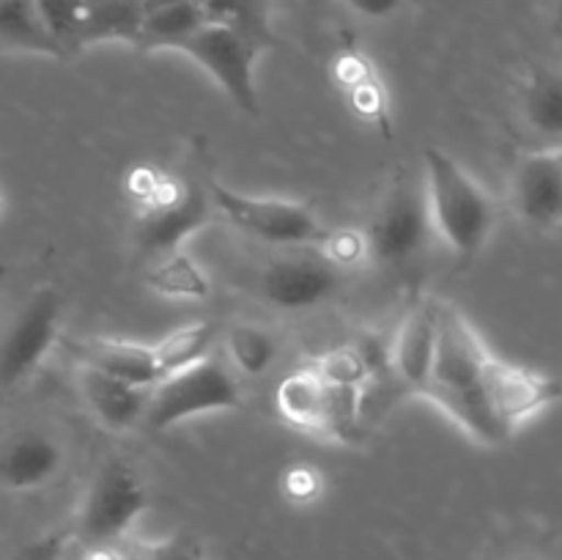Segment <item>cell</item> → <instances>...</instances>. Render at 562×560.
I'll return each instance as SVG.
<instances>
[{
	"mask_svg": "<svg viewBox=\"0 0 562 560\" xmlns=\"http://www.w3.org/2000/svg\"><path fill=\"white\" fill-rule=\"evenodd\" d=\"M492 351L475 333L464 313L450 302H439V346L423 399L445 412L481 445H503L505 434L486 404L483 373Z\"/></svg>",
	"mask_w": 562,
	"mask_h": 560,
	"instance_id": "obj_1",
	"label": "cell"
},
{
	"mask_svg": "<svg viewBox=\"0 0 562 560\" xmlns=\"http://www.w3.org/2000/svg\"><path fill=\"white\" fill-rule=\"evenodd\" d=\"M423 159H426L423 184H426L434 231L453 253L459 267H470L492 236L497 206L492 195L448 152L428 146Z\"/></svg>",
	"mask_w": 562,
	"mask_h": 560,
	"instance_id": "obj_2",
	"label": "cell"
},
{
	"mask_svg": "<svg viewBox=\"0 0 562 560\" xmlns=\"http://www.w3.org/2000/svg\"><path fill=\"white\" fill-rule=\"evenodd\" d=\"M148 508V489L130 461H104L91 478L75 522V541L80 547H119L143 511Z\"/></svg>",
	"mask_w": 562,
	"mask_h": 560,
	"instance_id": "obj_3",
	"label": "cell"
},
{
	"mask_svg": "<svg viewBox=\"0 0 562 560\" xmlns=\"http://www.w3.org/2000/svg\"><path fill=\"white\" fill-rule=\"evenodd\" d=\"M236 406H241L239 373L228 360L212 355L154 384L143 428L168 432L198 415L236 410Z\"/></svg>",
	"mask_w": 562,
	"mask_h": 560,
	"instance_id": "obj_4",
	"label": "cell"
},
{
	"mask_svg": "<svg viewBox=\"0 0 562 560\" xmlns=\"http://www.w3.org/2000/svg\"><path fill=\"white\" fill-rule=\"evenodd\" d=\"M209 192H212L214 209L225 223L263 245L283 247V250L322 247L329 234L324 231L318 214L305 203L285 201V198L245 195L217 179L209 181Z\"/></svg>",
	"mask_w": 562,
	"mask_h": 560,
	"instance_id": "obj_5",
	"label": "cell"
},
{
	"mask_svg": "<svg viewBox=\"0 0 562 560\" xmlns=\"http://www.w3.org/2000/svg\"><path fill=\"white\" fill-rule=\"evenodd\" d=\"M434 234L437 231L428 209L426 184L417 187L409 176L398 173L390 181L366 231L371 258L387 269L412 267L426 253Z\"/></svg>",
	"mask_w": 562,
	"mask_h": 560,
	"instance_id": "obj_6",
	"label": "cell"
},
{
	"mask_svg": "<svg viewBox=\"0 0 562 560\" xmlns=\"http://www.w3.org/2000/svg\"><path fill=\"white\" fill-rule=\"evenodd\" d=\"M214 212L217 209H214L209 184L168 181L165 190L151 203H146L132 223V239H135L137 250L157 261V258L181 250V245L192 234H198Z\"/></svg>",
	"mask_w": 562,
	"mask_h": 560,
	"instance_id": "obj_7",
	"label": "cell"
},
{
	"mask_svg": "<svg viewBox=\"0 0 562 560\" xmlns=\"http://www.w3.org/2000/svg\"><path fill=\"white\" fill-rule=\"evenodd\" d=\"M179 53L195 60L223 88L225 97L236 108L250 115L261 113L256 86V60L261 58L263 49H258L250 38L225 25L206 22Z\"/></svg>",
	"mask_w": 562,
	"mask_h": 560,
	"instance_id": "obj_8",
	"label": "cell"
},
{
	"mask_svg": "<svg viewBox=\"0 0 562 560\" xmlns=\"http://www.w3.org/2000/svg\"><path fill=\"white\" fill-rule=\"evenodd\" d=\"M340 285V267L322 247H294L272 258L258 275V294L280 311H313L333 300Z\"/></svg>",
	"mask_w": 562,
	"mask_h": 560,
	"instance_id": "obj_9",
	"label": "cell"
},
{
	"mask_svg": "<svg viewBox=\"0 0 562 560\" xmlns=\"http://www.w3.org/2000/svg\"><path fill=\"white\" fill-rule=\"evenodd\" d=\"M60 318H64V296L55 285H42L27 296L25 305L11 318L3 338L0 377L5 390H14L42 366L58 340Z\"/></svg>",
	"mask_w": 562,
	"mask_h": 560,
	"instance_id": "obj_10",
	"label": "cell"
},
{
	"mask_svg": "<svg viewBox=\"0 0 562 560\" xmlns=\"http://www.w3.org/2000/svg\"><path fill=\"white\" fill-rule=\"evenodd\" d=\"M483 390H486L488 412L503 428L505 437L519 432L527 421H532L562 399L560 379L536 371V368L514 366L494 355L486 362Z\"/></svg>",
	"mask_w": 562,
	"mask_h": 560,
	"instance_id": "obj_11",
	"label": "cell"
},
{
	"mask_svg": "<svg viewBox=\"0 0 562 560\" xmlns=\"http://www.w3.org/2000/svg\"><path fill=\"white\" fill-rule=\"evenodd\" d=\"M510 203L516 217L536 231L562 225V148L527 152L510 176Z\"/></svg>",
	"mask_w": 562,
	"mask_h": 560,
	"instance_id": "obj_12",
	"label": "cell"
},
{
	"mask_svg": "<svg viewBox=\"0 0 562 560\" xmlns=\"http://www.w3.org/2000/svg\"><path fill=\"white\" fill-rule=\"evenodd\" d=\"M439 302L420 300L401 318L393 335V373L398 388L423 395L439 346Z\"/></svg>",
	"mask_w": 562,
	"mask_h": 560,
	"instance_id": "obj_13",
	"label": "cell"
},
{
	"mask_svg": "<svg viewBox=\"0 0 562 560\" xmlns=\"http://www.w3.org/2000/svg\"><path fill=\"white\" fill-rule=\"evenodd\" d=\"M64 445L44 428L25 426L3 443L0 475L11 492H33L53 481L64 467Z\"/></svg>",
	"mask_w": 562,
	"mask_h": 560,
	"instance_id": "obj_14",
	"label": "cell"
},
{
	"mask_svg": "<svg viewBox=\"0 0 562 560\" xmlns=\"http://www.w3.org/2000/svg\"><path fill=\"white\" fill-rule=\"evenodd\" d=\"M80 390L88 410L110 432H132L146 423L154 388H137V384L108 377L97 368L80 366Z\"/></svg>",
	"mask_w": 562,
	"mask_h": 560,
	"instance_id": "obj_15",
	"label": "cell"
},
{
	"mask_svg": "<svg viewBox=\"0 0 562 560\" xmlns=\"http://www.w3.org/2000/svg\"><path fill=\"white\" fill-rule=\"evenodd\" d=\"M75 351L80 355L82 366L97 368L108 377L121 382L137 384V388H154L162 382L154 344H132V340L115 338H80L75 340Z\"/></svg>",
	"mask_w": 562,
	"mask_h": 560,
	"instance_id": "obj_16",
	"label": "cell"
},
{
	"mask_svg": "<svg viewBox=\"0 0 562 560\" xmlns=\"http://www.w3.org/2000/svg\"><path fill=\"white\" fill-rule=\"evenodd\" d=\"M329 393H333V384L307 362V366L291 371L278 384L274 404H278L280 417L285 423H291L294 428L313 434H327Z\"/></svg>",
	"mask_w": 562,
	"mask_h": 560,
	"instance_id": "obj_17",
	"label": "cell"
},
{
	"mask_svg": "<svg viewBox=\"0 0 562 560\" xmlns=\"http://www.w3.org/2000/svg\"><path fill=\"white\" fill-rule=\"evenodd\" d=\"M521 119L549 146H562V69L538 66L519 93Z\"/></svg>",
	"mask_w": 562,
	"mask_h": 560,
	"instance_id": "obj_18",
	"label": "cell"
},
{
	"mask_svg": "<svg viewBox=\"0 0 562 560\" xmlns=\"http://www.w3.org/2000/svg\"><path fill=\"white\" fill-rule=\"evenodd\" d=\"M0 47L64 60V49L38 14L36 0H0Z\"/></svg>",
	"mask_w": 562,
	"mask_h": 560,
	"instance_id": "obj_19",
	"label": "cell"
},
{
	"mask_svg": "<svg viewBox=\"0 0 562 560\" xmlns=\"http://www.w3.org/2000/svg\"><path fill=\"white\" fill-rule=\"evenodd\" d=\"M146 5L143 0H86V49L104 42L140 44Z\"/></svg>",
	"mask_w": 562,
	"mask_h": 560,
	"instance_id": "obj_20",
	"label": "cell"
},
{
	"mask_svg": "<svg viewBox=\"0 0 562 560\" xmlns=\"http://www.w3.org/2000/svg\"><path fill=\"white\" fill-rule=\"evenodd\" d=\"M206 22L209 20L198 0H187V3H176L168 5V9L151 11V14H146V22H143L137 49H146V53L176 49L179 53Z\"/></svg>",
	"mask_w": 562,
	"mask_h": 560,
	"instance_id": "obj_21",
	"label": "cell"
},
{
	"mask_svg": "<svg viewBox=\"0 0 562 560\" xmlns=\"http://www.w3.org/2000/svg\"><path fill=\"white\" fill-rule=\"evenodd\" d=\"M198 3L209 22L241 33L263 53L274 44L272 0H198Z\"/></svg>",
	"mask_w": 562,
	"mask_h": 560,
	"instance_id": "obj_22",
	"label": "cell"
},
{
	"mask_svg": "<svg viewBox=\"0 0 562 560\" xmlns=\"http://www.w3.org/2000/svg\"><path fill=\"white\" fill-rule=\"evenodd\" d=\"M223 344L239 377H263L278 360V340L256 322H234L225 329Z\"/></svg>",
	"mask_w": 562,
	"mask_h": 560,
	"instance_id": "obj_23",
	"label": "cell"
},
{
	"mask_svg": "<svg viewBox=\"0 0 562 560\" xmlns=\"http://www.w3.org/2000/svg\"><path fill=\"white\" fill-rule=\"evenodd\" d=\"M214 340H217V327L212 322H190L159 338L154 344V355L162 379L212 357Z\"/></svg>",
	"mask_w": 562,
	"mask_h": 560,
	"instance_id": "obj_24",
	"label": "cell"
},
{
	"mask_svg": "<svg viewBox=\"0 0 562 560\" xmlns=\"http://www.w3.org/2000/svg\"><path fill=\"white\" fill-rule=\"evenodd\" d=\"M148 285L157 294L170 296V300H206L212 283L209 275L203 272L201 264L195 258L187 256L184 250H176L170 256L157 258L146 275Z\"/></svg>",
	"mask_w": 562,
	"mask_h": 560,
	"instance_id": "obj_25",
	"label": "cell"
},
{
	"mask_svg": "<svg viewBox=\"0 0 562 560\" xmlns=\"http://www.w3.org/2000/svg\"><path fill=\"white\" fill-rule=\"evenodd\" d=\"M36 9L64 49V58L86 49V0H36Z\"/></svg>",
	"mask_w": 562,
	"mask_h": 560,
	"instance_id": "obj_26",
	"label": "cell"
},
{
	"mask_svg": "<svg viewBox=\"0 0 562 560\" xmlns=\"http://www.w3.org/2000/svg\"><path fill=\"white\" fill-rule=\"evenodd\" d=\"M329 384H340V388H362L371 384V371H368L366 360L357 351L355 344L338 346V349L327 351V355L316 357L311 362Z\"/></svg>",
	"mask_w": 562,
	"mask_h": 560,
	"instance_id": "obj_27",
	"label": "cell"
},
{
	"mask_svg": "<svg viewBox=\"0 0 562 560\" xmlns=\"http://www.w3.org/2000/svg\"><path fill=\"white\" fill-rule=\"evenodd\" d=\"M322 250L327 253L340 269L355 267L362 258H371L368 236L362 234V231H333V234H327V239H324Z\"/></svg>",
	"mask_w": 562,
	"mask_h": 560,
	"instance_id": "obj_28",
	"label": "cell"
},
{
	"mask_svg": "<svg viewBox=\"0 0 562 560\" xmlns=\"http://www.w3.org/2000/svg\"><path fill=\"white\" fill-rule=\"evenodd\" d=\"M71 541H75V533L53 530L47 536H38L36 541L25 544L14 560H69Z\"/></svg>",
	"mask_w": 562,
	"mask_h": 560,
	"instance_id": "obj_29",
	"label": "cell"
},
{
	"mask_svg": "<svg viewBox=\"0 0 562 560\" xmlns=\"http://www.w3.org/2000/svg\"><path fill=\"white\" fill-rule=\"evenodd\" d=\"M148 560H206L203 558V549L195 538H187V536H176L168 538V541H159V544H148L143 547Z\"/></svg>",
	"mask_w": 562,
	"mask_h": 560,
	"instance_id": "obj_30",
	"label": "cell"
},
{
	"mask_svg": "<svg viewBox=\"0 0 562 560\" xmlns=\"http://www.w3.org/2000/svg\"><path fill=\"white\" fill-rule=\"evenodd\" d=\"M349 99H351V108L360 110L362 115H368V119L376 121L379 113H387V108H384V91L379 88L376 77L368 75L366 80H360L357 86L349 88Z\"/></svg>",
	"mask_w": 562,
	"mask_h": 560,
	"instance_id": "obj_31",
	"label": "cell"
},
{
	"mask_svg": "<svg viewBox=\"0 0 562 560\" xmlns=\"http://www.w3.org/2000/svg\"><path fill=\"white\" fill-rule=\"evenodd\" d=\"M318 472L311 467H294V470L285 475V492L294 500H311L318 492Z\"/></svg>",
	"mask_w": 562,
	"mask_h": 560,
	"instance_id": "obj_32",
	"label": "cell"
},
{
	"mask_svg": "<svg viewBox=\"0 0 562 560\" xmlns=\"http://www.w3.org/2000/svg\"><path fill=\"white\" fill-rule=\"evenodd\" d=\"M344 3L366 20H387V16L398 14L404 0H344Z\"/></svg>",
	"mask_w": 562,
	"mask_h": 560,
	"instance_id": "obj_33",
	"label": "cell"
},
{
	"mask_svg": "<svg viewBox=\"0 0 562 560\" xmlns=\"http://www.w3.org/2000/svg\"><path fill=\"white\" fill-rule=\"evenodd\" d=\"M176 3H187V0H143L146 14H151V11H159V9H168V5H176Z\"/></svg>",
	"mask_w": 562,
	"mask_h": 560,
	"instance_id": "obj_34",
	"label": "cell"
},
{
	"mask_svg": "<svg viewBox=\"0 0 562 560\" xmlns=\"http://www.w3.org/2000/svg\"><path fill=\"white\" fill-rule=\"evenodd\" d=\"M552 11H554V25L562 33V0H552Z\"/></svg>",
	"mask_w": 562,
	"mask_h": 560,
	"instance_id": "obj_35",
	"label": "cell"
},
{
	"mask_svg": "<svg viewBox=\"0 0 562 560\" xmlns=\"http://www.w3.org/2000/svg\"><path fill=\"white\" fill-rule=\"evenodd\" d=\"M516 560H543V558H538V555H521V558H516Z\"/></svg>",
	"mask_w": 562,
	"mask_h": 560,
	"instance_id": "obj_36",
	"label": "cell"
},
{
	"mask_svg": "<svg viewBox=\"0 0 562 560\" xmlns=\"http://www.w3.org/2000/svg\"><path fill=\"white\" fill-rule=\"evenodd\" d=\"M560 148H562V146H560Z\"/></svg>",
	"mask_w": 562,
	"mask_h": 560,
	"instance_id": "obj_37",
	"label": "cell"
}]
</instances>
